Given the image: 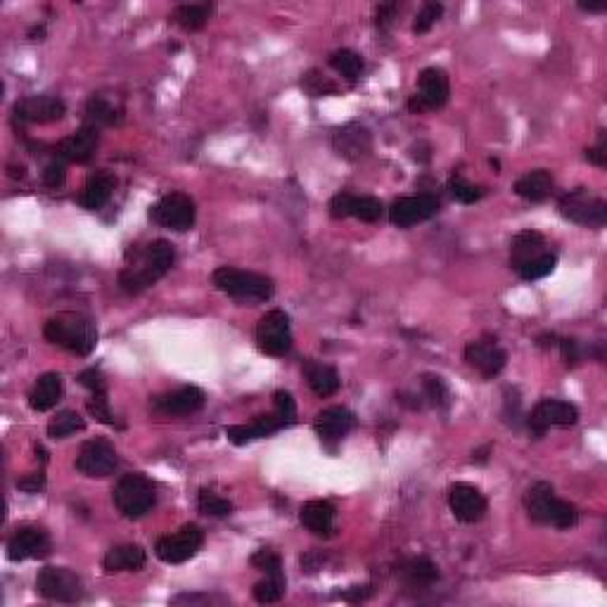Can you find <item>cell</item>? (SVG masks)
<instances>
[{
	"label": "cell",
	"instance_id": "6da1fadb",
	"mask_svg": "<svg viewBox=\"0 0 607 607\" xmlns=\"http://www.w3.org/2000/svg\"><path fill=\"white\" fill-rule=\"evenodd\" d=\"M176 261L174 245L167 240H152L136 245L126 252V266L119 273V285L128 295H138L162 280Z\"/></svg>",
	"mask_w": 607,
	"mask_h": 607
},
{
	"label": "cell",
	"instance_id": "7a4b0ae2",
	"mask_svg": "<svg viewBox=\"0 0 607 607\" xmlns=\"http://www.w3.org/2000/svg\"><path fill=\"white\" fill-rule=\"evenodd\" d=\"M43 335L55 347L66 349L69 354L88 356L97 347V328L93 319L78 311H60L46 323Z\"/></svg>",
	"mask_w": 607,
	"mask_h": 607
},
{
	"label": "cell",
	"instance_id": "3957f363",
	"mask_svg": "<svg viewBox=\"0 0 607 607\" xmlns=\"http://www.w3.org/2000/svg\"><path fill=\"white\" fill-rule=\"evenodd\" d=\"M524 505L531 522L555 530H572L579 522L577 508L570 501L555 496V489L548 481H536L530 491L524 493Z\"/></svg>",
	"mask_w": 607,
	"mask_h": 607
},
{
	"label": "cell",
	"instance_id": "277c9868",
	"mask_svg": "<svg viewBox=\"0 0 607 607\" xmlns=\"http://www.w3.org/2000/svg\"><path fill=\"white\" fill-rule=\"evenodd\" d=\"M211 283L221 289L223 295L240 301H268L276 292V285L268 276L252 271H240L233 266H221L211 276Z\"/></svg>",
	"mask_w": 607,
	"mask_h": 607
},
{
	"label": "cell",
	"instance_id": "5b68a950",
	"mask_svg": "<svg viewBox=\"0 0 607 607\" xmlns=\"http://www.w3.org/2000/svg\"><path fill=\"white\" fill-rule=\"evenodd\" d=\"M112 499H115L116 511L121 515L128 517V520H138V517H145L155 508L157 493L147 477L131 472V475H124L116 481Z\"/></svg>",
	"mask_w": 607,
	"mask_h": 607
},
{
	"label": "cell",
	"instance_id": "8992f818",
	"mask_svg": "<svg viewBox=\"0 0 607 607\" xmlns=\"http://www.w3.org/2000/svg\"><path fill=\"white\" fill-rule=\"evenodd\" d=\"M558 209L567 221L583 226V228H602L607 223V202L589 187H577V190L562 195Z\"/></svg>",
	"mask_w": 607,
	"mask_h": 607
},
{
	"label": "cell",
	"instance_id": "52a82bcc",
	"mask_svg": "<svg viewBox=\"0 0 607 607\" xmlns=\"http://www.w3.org/2000/svg\"><path fill=\"white\" fill-rule=\"evenodd\" d=\"M205 546V531L199 530L197 524H186L176 534L162 536L155 543V555L167 565H183Z\"/></svg>",
	"mask_w": 607,
	"mask_h": 607
},
{
	"label": "cell",
	"instance_id": "ba28073f",
	"mask_svg": "<svg viewBox=\"0 0 607 607\" xmlns=\"http://www.w3.org/2000/svg\"><path fill=\"white\" fill-rule=\"evenodd\" d=\"M257 347L261 354L280 359L292 349V325L289 316L280 309L268 311L257 323Z\"/></svg>",
	"mask_w": 607,
	"mask_h": 607
},
{
	"label": "cell",
	"instance_id": "9c48e42d",
	"mask_svg": "<svg viewBox=\"0 0 607 607\" xmlns=\"http://www.w3.org/2000/svg\"><path fill=\"white\" fill-rule=\"evenodd\" d=\"M195 217H197L195 202L186 193H168L157 205L150 207L152 221L162 228L176 230V233H186V230L193 228Z\"/></svg>",
	"mask_w": 607,
	"mask_h": 607
},
{
	"label": "cell",
	"instance_id": "30bf717a",
	"mask_svg": "<svg viewBox=\"0 0 607 607\" xmlns=\"http://www.w3.org/2000/svg\"><path fill=\"white\" fill-rule=\"evenodd\" d=\"M451 96V86H449V76L440 66H430L418 78V93L409 100V109L413 115H422L430 109L444 107L446 100Z\"/></svg>",
	"mask_w": 607,
	"mask_h": 607
},
{
	"label": "cell",
	"instance_id": "8fae6325",
	"mask_svg": "<svg viewBox=\"0 0 607 607\" xmlns=\"http://www.w3.org/2000/svg\"><path fill=\"white\" fill-rule=\"evenodd\" d=\"M36 591L48 601L76 602L84 595V583L66 567H46L36 579Z\"/></svg>",
	"mask_w": 607,
	"mask_h": 607
},
{
	"label": "cell",
	"instance_id": "7c38bea8",
	"mask_svg": "<svg viewBox=\"0 0 607 607\" xmlns=\"http://www.w3.org/2000/svg\"><path fill=\"white\" fill-rule=\"evenodd\" d=\"M116 465H119V456H116L115 444L103 437L86 441L76 456V470L84 477H109Z\"/></svg>",
	"mask_w": 607,
	"mask_h": 607
},
{
	"label": "cell",
	"instance_id": "4fadbf2b",
	"mask_svg": "<svg viewBox=\"0 0 607 607\" xmlns=\"http://www.w3.org/2000/svg\"><path fill=\"white\" fill-rule=\"evenodd\" d=\"M579 410L574 403L560 401V399H543L534 406L530 415V432L534 437H543L551 427L577 425Z\"/></svg>",
	"mask_w": 607,
	"mask_h": 607
},
{
	"label": "cell",
	"instance_id": "5bb4252c",
	"mask_svg": "<svg viewBox=\"0 0 607 607\" xmlns=\"http://www.w3.org/2000/svg\"><path fill=\"white\" fill-rule=\"evenodd\" d=\"M440 211V199L432 193H420L413 197L397 199L389 209V221L399 228H410L415 223L430 221Z\"/></svg>",
	"mask_w": 607,
	"mask_h": 607
},
{
	"label": "cell",
	"instance_id": "9a60e30c",
	"mask_svg": "<svg viewBox=\"0 0 607 607\" xmlns=\"http://www.w3.org/2000/svg\"><path fill=\"white\" fill-rule=\"evenodd\" d=\"M449 508H451L453 517L463 524L480 522L481 517L487 515V499L472 484L458 481L449 489Z\"/></svg>",
	"mask_w": 607,
	"mask_h": 607
},
{
	"label": "cell",
	"instance_id": "2e32d148",
	"mask_svg": "<svg viewBox=\"0 0 607 607\" xmlns=\"http://www.w3.org/2000/svg\"><path fill=\"white\" fill-rule=\"evenodd\" d=\"M332 150L342 159H347V162H359V159L368 157L373 150V136H370V131L363 124L351 121V124H344L342 128L335 131Z\"/></svg>",
	"mask_w": 607,
	"mask_h": 607
},
{
	"label": "cell",
	"instance_id": "e0dca14e",
	"mask_svg": "<svg viewBox=\"0 0 607 607\" xmlns=\"http://www.w3.org/2000/svg\"><path fill=\"white\" fill-rule=\"evenodd\" d=\"M465 361L484 379H493L508 363V354L496 344V339H477L465 347Z\"/></svg>",
	"mask_w": 607,
	"mask_h": 607
},
{
	"label": "cell",
	"instance_id": "ac0fdd59",
	"mask_svg": "<svg viewBox=\"0 0 607 607\" xmlns=\"http://www.w3.org/2000/svg\"><path fill=\"white\" fill-rule=\"evenodd\" d=\"M66 115V105L57 96H31L15 105V116L22 124H50Z\"/></svg>",
	"mask_w": 607,
	"mask_h": 607
},
{
	"label": "cell",
	"instance_id": "d6986e66",
	"mask_svg": "<svg viewBox=\"0 0 607 607\" xmlns=\"http://www.w3.org/2000/svg\"><path fill=\"white\" fill-rule=\"evenodd\" d=\"M354 425H356V415L351 413L349 409H344V406L323 409L319 415H316V420H313L319 440L328 446L339 444V441L354 430Z\"/></svg>",
	"mask_w": 607,
	"mask_h": 607
},
{
	"label": "cell",
	"instance_id": "ffe728a7",
	"mask_svg": "<svg viewBox=\"0 0 607 607\" xmlns=\"http://www.w3.org/2000/svg\"><path fill=\"white\" fill-rule=\"evenodd\" d=\"M382 202L378 197H359V195H349V193H339L330 199V214L332 218H347L354 217L363 223H375L379 217H382Z\"/></svg>",
	"mask_w": 607,
	"mask_h": 607
},
{
	"label": "cell",
	"instance_id": "44dd1931",
	"mask_svg": "<svg viewBox=\"0 0 607 607\" xmlns=\"http://www.w3.org/2000/svg\"><path fill=\"white\" fill-rule=\"evenodd\" d=\"M152 410L162 415H187L195 413L205 406V391L199 387H178L174 391H167V394H159L150 401Z\"/></svg>",
	"mask_w": 607,
	"mask_h": 607
},
{
	"label": "cell",
	"instance_id": "7402d4cb",
	"mask_svg": "<svg viewBox=\"0 0 607 607\" xmlns=\"http://www.w3.org/2000/svg\"><path fill=\"white\" fill-rule=\"evenodd\" d=\"M50 553V536L38 527H25L15 531L13 539L7 541V558L13 562L31 558H46Z\"/></svg>",
	"mask_w": 607,
	"mask_h": 607
},
{
	"label": "cell",
	"instance_id": "603a6c76",
	"mask_svg": "<svg viewBox=\"0 0 607 607\" xmlns=\"http://www.w3.org/2000/svg\"><path fill=\"white\" fill-rule=\"evenodd\" d=\"M97 145H100V131L91 124H86V126L78 128L76 133L72 136H66L60 145H57V155L66 162L74 164H86L91 162L93 155H96Z\"/></svg>",
	"mask_w": 607,
	"mask_h": 607
},
{
	"label": "cell",
	"instance_id": "cb8c5ba5",
	"mask_svg": "<svg viewBox=\"0 0 607 607\" xmlns=\"http://www.w3.org/2000/svg\"><path fill=\"white\" fill-rule=\"evenodd\" d=\"M283 427H288V425H285V420L278 413L258 415L257 420L249 422V425L226 427V437H228V441H233L235 446H242V444H249V441H254V440L271 437V434H276L278 430H283Z\"/></svg>",
	"mask_w": 607,
	"mask_h": 607
},
{
	"label": "cell",
	"instance_id": "d4e9b609",
	"mask_svg": "<svg viewBox=\"0 0 607 607\" xmlns=\"http://www.w3.org/2000/svg\"><path fill=\"white\" fill-rule=\"evenodd\" d=\"M548 249V242L541 233L536 230H522V233L515 235V240L511 245V266L515 271L524 268L527 264L536 261L539 257H543Z\"/></svg>",
	"mask_w": 607,
	"mask_h": 607
},
{
	"label": "cell",
	"instance_id": "484cf974",
	"mask_svg": "<svg viewBox=\"0 0 607 607\" xmlns=\"http://www.w3.org/2000/svg\"><path fill=\"white\" fill-rule=\"evenodd\" d=\"M62 394H65V385H62L60 373H46L36 379V385L29 391V406L36 413H46V410L55 409L60 403Z\"/></svg>",
	"mask_w": 607,
	"mask_h": 607
},
{
	"label": "cell",
	"instance_id": "4316f807",
	"mask_svg": "<svg viewBox=\"0 0 607 607\" xmlns=\"http://www.w3.org/2000/svg\"><path fill=\"white\" fill-rule=\"evenodd\" d=\"M335 505L330 501H309L299 512L301 524L316 536H332L335 531Z\"/></svg>",
	"mask_w": 607,
	"mask_h": 607
},
{
	"label": "cell",
	"instance_id": "83f0119b",
	"mask_svg": "<svg viewBox=\"0 0 607 607\" xmlns=\"http://www.w3.org/2000/svg\"><path fill=\"white\" fill-rule=\"evenodd\" d=\"M115 187H116L115 176L107 174V171H100V174L88 178V183H86L81 195H78V205L88 211L103 209V207L109 202V197H112V193H115Z\"/></svg>",
	"mask_w": 607,
	"mask_h": 607
},
{
	"label": "cell",
	"instance_id": "f1b7e54d",
	"mask_svg": "<svg viewBox=\"0 0 607 607\" xmlns=\"http://www.w3.org/2000/svg\"><path fill=\"white\" fill-rule=\"evenodd\" d=\"M553 186L555 183L551 171H546V168H536V171L524 174L522 178H517L515 193L522 199H527V202H543V199L551 197Z\"/></svg>",
	"mask_w": 607,
	"mask_h": 607
},
{
	"label": "cell",
	"instance_id": "f546056e",
	"mask_svg": "<svg viewBox=\"0 0 607 607\" xmlns=\"http://www.w3.org/2000/svg\"><path fill=\"white\" fill-rule=\"evenodd\" d=\"M304 375H307V382L313 389V394H319L323 399L337 394V389L342 385V379H339L335 368L328 366V363L313 361V359L304 363Z\"/></svg>",
	"mask_w": 607,
	"mask_h": 607
},
{
	"label": "cell",
	"instance_id": "4dcf8cb0",
	"mask_svg": "<svg viewBox=\"0 0 607 607\" xmlns=\"http://www.w3.org/2000/svg\"><path fill=\"white\" fill-rule=\"evenodd\" d=\"M145 551L136 543H126V546H115L107 551L103 560V567L107 574L115 572H138L145 567Z\"/></svg>",
	"mask_w": 607,
	"mask_h": 607
},
{
	"label": "cell",
	"instance_id": "1f68e13d",
	"mask_svg": "<svg viewBox=\"0 0 607 607\" xmlns=\"http://www.w3.org/2000/svg\"><path fill=\"white\" fill-rule=\"evenodd\" d=\"M399 574L409 589H427L440 579V567L430 558H410L409 562H403Z\"/></svg>",
	"mask_w": 607,
	"mask_h": 607
},
{
	"label": "cell",
	"instance_id": "d6a6232c",
	"mask_svg": "<svg viewBox=\"0 0 607 607\" xmlns=\"http://www.w3.org/2000/svg\"><path fill=\"white\" fill-rule=\"evenodd\" d=\"M211 10H214L211 3H186V5L176 7L174 13H171V19H174V25H178L181 29L199 31L205 29L207 22H209Z\"/></svg>",
	"mask_w": 607,
	"mask_h": 607
},
{
	"label": "cell",
	"instance_id": "836d02e7",
	"mask_svg": "<svg viewBox=\"0 0 607 607\" xmlns=\"http://www.w3.org/2000/svg\"><path fill=\"white\" fill-rule=\"evenodd\" d=\"M121 121V109L115 103H109L107 97H91L86 105V124L100 126H115Z\"/></svg>",
	"mask_w": 607,
	"mask_h": 607
},
{
	"label": "cell",
	"instance_id": "e575fe53",
	"mask_svg": "<svg viewBox=\"0 0 607 607\" xmlns=\"http://www.w3.org/2000/svg\"><path fill=\"white\" fill-rule=\"evenodd\" d=\"M84 427V418H81L76 410H62V413H57L53 420H50L48 437L50 440H66V437L81 432Z\"/></svg>",
	"mask_w": 607,
	"mask_h": 607
},
{
	"label": "cell",
	"instance_id": "d590c367",
	"mask_svg": "<svg viewBox=\"0 0 607 607\" xmlns=\"http://www.w3.org/2000/svg\"><path fill=\"white\" fill-rule=\"evenodd\" d=\"M330 66L337 74H342L347 81H356L363 74V57L354 50H337L330 55Z\"/></svg>",
	"mask_w": 607,
	"mask_h": 607
},
{
	"label": "cell",
	"instance_id": "8d00e7d4",
	"mask_svg": "<svg viewBox=\"0 0 607 607\" xmlns=\"http://www.w3.org/2000/svg\"><path fill=\"white\" fill-rule=\"evenodd\" d=\"M285 574H266V579L254 583V598L261 605H268V602H278L285 595Z\"/></svg>",
	"mask_w": 607,
	"mask_h": 607
},
{
	"label": "cell",
	"instance_id": "74e56055",
	"mask_svg": "<svg viewBox=\"0 0 607 607\" xmlns=\"http://www.w3.org/2000/svg\"><path fill=\"white\" fill-rule=\"evenodd\" d=\"M197 508L202 515L209 517H226L233 512V505H230L228 499H223L218 493L209 491V489H202L197 496Z\"/></svg>",
	"mask_w": 607,
	"mask_h": 607
},
{
	"label": "cell",
	"instance_id": "f35d334b",
	"mask_svg": "<svg viewBox=\"0 0 607 607\" xmlns=\"http://www.w3.org/2000/svg\"><path fill=\"white\" fill-rule=\"evenodd\" d=\"M555 266H558V254L555 252H546L543 257H539L536 261L527 264L524 268L517 271V276L522 278V280H541V278L551 276L555 271Z\"/></svg>",
	"mask_w": 607,
	"mask_h": 607
},
{
	"label": "cell",
	"instance_id": "ab89813d",
	"mask_svg": "<svg viewBox=\"0 0 607 607\" xmlns=\"http://www.w3.org/2000/svg\"><path fill=\"white\" fill-rule=\"evenodd\" d=\"M301 88H304V91H307L311 97L335 96V93L339 91L335 81H330V78L325 76V74L316 72V69H311V72L304 74V78H301Z\"/></svg>",
	"mask_w": 607,
	"mask_h": 607
},
{
	"label": "cell",
	"instance_id": "60d3db41",
	"mask_svg": "<svg viewBox=\"0 0 607 607\" xmlns=\"http://www.w3.org/2000/svg\"><path fill=\"white\" fill-rule=\"evenodd\" d=\"M449 190H451L453 197H456L458 202H463V205H475V202H480V199L484 197L481 187L472 186V183H468L465 178H460V176L449 181Z\"/></svg>",
	"mask_w": 607,
	"mask_h": 607
},
{
	"label": "cell",
	"instance_id": "b9f144b4",
	"mask_svg": "<svg viewBox=\"0 0 607 607\" xmlns=\"http://www.w3.org/2000/svg\"><path fill=\"white\" fill-rule=\"evenodd\" d=\"M441 15H444V5H441V3H425L420 13L415 15L413 31L415 34H427V31L440 22Z\"/></svg>",
	"mask_w": 607,
	"mask_h": 607
},
{
	"label": "cell",
	"instance_id": "7bdbcfd3",
	"mask_svg": "<svg viewBox=\"0 0 607 607\" xmlns=\"http://www.w3.org/2000/svg\"><path fill=\"white\" fill-rule=\"evenodd\" d=\"M86 409H88V413H91L97 422H103V425H115V413L109 409L107 391L91 394V399L86 401Z\"/></svg>",
	"mask_w": 607,
	"mask_h": 607
},
{
	"label": "cell",
	"instance_id": "ee69618b",
	"mask_svg": "<svg viewBox=\"0 0 607 607\" xmlns=\"http://www.w3.org/2000/svg\"><path fill=\"white\" fill-rule=\"evenodd\" d=\"M273 413H278L285 420V425H295L297 420V403L292 399V394L285 389L276 391V397H273Z\"/></svg>",
	"mask_w": 607,
	"mask_h": 607
},
{
	"label": "cell",
	"instance_id": "f6af8a7d",
	"mask_svg": "<svg viewBox=\"0 0 607 607\" xmlns=\"http://www.w3.org/2000/svg\"><path fill=\"white\" fill-rule=\"evenodd\" d=\"M252 565L257 567V570L266 572V574H285L280 555L268 551V548H261V551H257V553L252 555Z\"/></svg>",
	"mask_w": 607,
	"mask_h": 607
},
{
	"label": "cell",
	"instance_id": "bcb514c9",
	"mask_svg": "<svg viewBox=\"0 0 607 607\" xmlns=\"http://www.w3.org/2000/svg\"><path fill=\"white\" fill-rule=\"evenodd\" d=\"M422 387H425V397L430 399V403H434V406H446V403H449V389H446L441 378L427 375V378L422 379Z\"/></svg>",
	"mask_w": 607,
	"mask_h": 607
},
{
	"label": "cell",
	"instance_id": "7dc6e473",
	"mask_svg": "<svg viewBox=\"0 0 607 607\" xmlns=\"http://www.w3.org/2000/svg\"><path fill=\"white\" fill-rule=\"evenodd\" d=\"M65 181H66L65 162H57V159H55V162H50L48 167H46V171H43V183L48 187H60L65 186Z\"/></svg>",
	"mask_w": 607,
	"mask_h": 607
},
{
	"label": "cell",
	"instance_id": "c3c4849f",
	"mask_svg": "<svg viewBox=\"0 0 607 607\" xmlns=\"http://www.w3.org/2000/svg\"><path fill=\"white\" fill-rule=\"evenodd\" d=\"M78 382L86 387V389H91V394H97V391H107V382H105V375L97 370V368H88L84 373L78 375Z\"/></svg>",
	"mask_w": 607,
	"mask_h": 607
},
{
	"label": "cell",
	"instance_id": "681fc988",
	"mask_svg": "<svg viewBox=\"0 0 607 607\" xmlns=\"http://www.w3.org/2000/svg\"><path fill=\"white\" fill-rule=\"evenodd\" d=\"M558 347L560 351H562V361H565L567 366H577V363L582 361L583 354L577 339H560Z\"/></svg>",
	"mask_w": 607,
	"mask_h": 607
},
{
	"label": "cell",
	"instance_id": "f907efd6",
	"mask_svg": "<svg viewBox=\"0 0 607 607\" xmlns=\"http://www.w3.org/2000/svg\"><path fill=\"white\" fill-rule=\"evenodd\" d=\"M174 605H211V602H223V598H214L207 593H181L171 598Z\"/></svg>",
	"mask_w": 607,
	"mask_h": 607
},
{
	"label": "cell",
	"instance_id": "816d5d0a",
	"mask_svg": "<svg viewBox=\"0 0 607 607\" xmlns=\"http://www.w3.org/2000/svg\"><path fill=\"white\" fill-rule=\"evenodd\" d=\"M586 159H589L591 164H595V167H601V168L607 167V140H605V131L601 133V138H598V143H595L593 147H589V150H586Z\"/></svg>",
	"mask_w": 607,
	"mask_h": 607
},
{
	"label": "cell",
	"instance_id": "f5cc1de1",
	"mask_svg": "<svg viewBox=\"0 0 607 607\" xmlns=\"http://www.w3.org/2000/svg\"><path fill=\"white\" fill-rule=\"evenodd\" d=\"M17 487L26 493H38L43 487H46V475H43V472H34V475L19 480Z\"/></svg>",
	"mask_w": 607,
	"mask_h": 607
},
{
	"label": "cell",
	"instance_id": "db71d44e",
	"mask_svg": "<svg viewBox=\"0 0 607 607\" xmlns=\"http://www.w3.org/2000/svg\"><path fill=\"white\" fill-rule=\"evenodd\" d=\"M397 7H399L397 3H382V5H378V10H375L378 26H389L394 15H397Z\"/></svg>",
	"mask_w": 607,
	"mask_h": 607
},
{
	"label": "cell",
	"instance_id": "11a10c76",
	"mask_svg": "<svg viewBox=\"0 0 607 607\" xmlns=\"http://www.w3.org/2000/svg\"><path fill=\"white\" fill-rule=\"evenodd\" d=\"M579 7L586 10V13H602V10L607 7V3L605 0H601V3H579Z\"/></svg>",
	"mask_w": 607,
	"mask_h": 607
},
{
	"label": "cell",
	"instance_id": "9f6ffc18",
	"mask_svg": "<svg viewBox=\"0 0 607 607\" xmlns=\"http://www.w3.org/2000/svg\"><path fill=\"white\" fill-rule=\"evenodd\" d=\"M43 36H46V26H34L29 34V38H34V41H41Z\"/></svg>",
	"mask_w": 607,
	"mask_h": 607
}]
</instances>
